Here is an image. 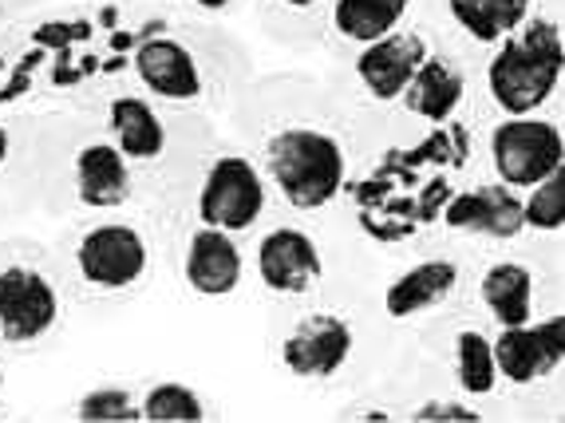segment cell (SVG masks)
<instances>
[{"instance_id": "obj_21", "label": "cell", "mask_w": 565, "mask_h": 423, "mask_svg": "<svg viewBox=\"0 0 565 423\" xmlns=\"http://www.w3.org/2000/svg\"><path fill=\"white\" fill-rule=\"evenodd\" d=\"M40 202V123L36 115H0V222L29 214Z\"/></svg>"}, {"instance_id": "obj_3", "label": "cell", "mask_w": 565, "mask_h": 423, "mask_svg": "<svg viewBox=\"0 0 565 423\" xmlns=\"http://www.w3.org/2000/svg\"><path fill=\"white\" fill-rule=\"evenodd\" d=\"M87 115L104 127L122 159L131 162L142 190V210L179 234L186 194L206 151L222 135V123L199 112L167 107L131 84L104 95Z\"/></svg>"}, {"instance_id": "obj_10", "label": "cell", "mask_w": 565, "mask_h": 423, "mask_svg": "<svg viewBox=\"0 0 565 423\" xmlns=\"http://www.w3.org/2000/svg\"><path fill=\"white\" fill-rule=\"evenodd\" d=\"M565 36L557 0L537 4L519 29L482 56V95L494 115H537L562 92Z\"/></svg>"}, {"instance_id": "obj_28", "label": "cell", "mask_w": 565, "mask_h": 423, "mask_svg": "<svg viewBox=\"0 0 565 423\" xmlns=\"http://www.w3.org/2000/svg\"><path fill=\"white\" fill-rule=\"evenodd\" d=\"M399 412H404V420L412 423H447V420H482L487 412H479V404H471V400H462V395H439V392H427L419 395V400H399Z\"/></svg>"}, {"instance_id": "obj_27", "label": "cell", "mask_w": 565, "mask_h": 423, "mask_svg": "<svg viewBox=\"0 0 565 423\" xmlns=\"http://www.w3.org/2000/svg\"><path fill=\"white\" fill-rule=\"evenodd\" d=\"M522 226L530 237H557L565 226V167L522 190Z\"/></svg>"}, {"instance_id": "obj_5", "label": "cell", "mask_w": 565, "mask_h": 423, "mask_svg": "<svg viewBox=\"0 0 565 423\" xmlns=\"http://www.w3.org/2000/svg\"><path fill=\"white\" fill-rule=\"evenodd\" d=\"M257 76L249 47L226 24L170 12L131 56V87L179 112L226 119L242 87Z\"/></svg>"}, {"instance_id": "obj_22", "label": "cell", "mask_w": 565, "mask_h": 423, "mask_svg": "<svg viewBox=\"0 0 565 423\" xmlns=\"http://www.w3.org/2000/svg\"><path fill=\"white\" fill-rule=\"evenodd\" d=\"M419 12V0H329L321 29V52L332 60L352 56L356 47L396 32Z\"/></svg>"}, {"instance_id": "obj_8", "label": "cell", "mask_w": 565, "mask_h": 423, "mask_svg": "<svg viewBox=\"0 0 565 423\" xmlns=\"http://www.w3.org/2000/svg\"><path fill=\"white\" fill-rule=\"evenodd\" d=\"M72 297L60 277L52 242L32 234L0 237V352L36 357L64 332Z\"/></svg>"}, {"instance_id": "obj_19", "label": "cell", "mask_w": 565, "mask_h": 423, "mask_svg": "<svg viewBox=\"0 0 565 423\" xmlns=\"http://www.w3.org/2000/svg\"><path fill=\"white\" fill-rule=\"evenodd\" d=\"M537 297H542V273L530 257L507 254L490 257L475 269L467 302L475 305L490 329H510V325H526L537 317Z\"/></svg>"}, {"instance_id": "obj_23", "label": "cell", "mask_w": 565, "mask_h": 423, "mask_svg": "<svg viewBox=\"0 0 565 423\" xmlns=\"http://www.w3.org/2000/svg\"><path fill=\"white\" fill-rule=\"evenodd\" d=\"M546 0H435V20L475 56L514 32Z\"/></svg>"}, {"instance_id": "obj_20", "label": "cell", "mask_w": 565, "mask_h": 423, "mask_svg": "<svg viewBox=\"0 0 565 423\" xmlns=\"http://www.w3.org/2000/svg\"><path fill=\"white\" fill-rule=\"evenodd\" d=\"M439 226L455 237H471V242H519L526 237L522 194L502 187L499 179L471 182V187L447 194L444 210H439Z\"/></svg>"}, {"instance_id": "obj_13", "label": "cell", "mask_w": 565, "mask_h": 423, "mask_svg": "<svg viewBox=\"0 0 565 423\" xmlns=\"http://www.w3.org/2000/svg\"><path fill=\"white\" fill-rule=\"evenodd\" d=\"M424 345L427 364L439 372L444 384L455 388V395L482 404V400H499L502 380L494 368V345H490V325L482 317H471V302L462 297L451 309L435 313L415 329Z\"/></svg>"}, {"instance_id": "obj_7", "label": "cell", "mask_w": 565, "mask_h": 423, "mask_svg": "<svg viewBox=\"0 0 565 423\" xmlns=\"http://www.w3.org/2000/svg\"><path fill=\"white\" fill-rule=\"evenodd\" d=\"M281 372L305 392H340L372 357V317L364 305L317 297L281 325L274 340Z\"/></svg>"}, {"instance_id": "obj_29", "label": "cell", "mask_w": 565, "mask_h": 423, "mask_svg": "<svg viewBox=\"0 0 565 423\" xmlns=\"http://www.w3.org/2000/svg\"><path fill=\"white\" fill-rule=\"evenodd\" d=\"M182 17L210 20V24H226V20L249 12V0H170Z\"/></svg>"}, {"instance_id": "obj_2", "label": "cell", "mask_w": 565, "mask_h": 423, "mask_svg": "<svg viewBox=\"0 0 565 423\" xmlns=\"http://www.w3.org/2000/svg\"><path fill=\"white\" fill-rule=\"evenodd\" d=\"M222 127L257 159L277 210L309 222L340 207L356 170L376 151V131L312 72L254 76Z\"/></svg>"}, {"instance_id": "obj_18", "label": "cell", "mask_w": 565, "mask_h": 423, "mask_svg": "<svg viewBox=\"0 0 565 423\" xmlns=\"http://www.w3.org/2000/svg\"><path fill=\"white\" fill-rule=\"evenodd\" d=\"M170 257L179 265L182 289L199 302L234 297L245 282V269H249V254H245L242 237L214 226H199V222H186L174 234Z\"/></svg>"}, {"instance_id": "obj_1", "label": "cell", "mask_w": 565, "mask_h": 423, "mask_svg": "<svg viewBox=\"0 0 565 423\" xmlns=\"http://www.w3.org/2000/svg\"><path fill=\"white\" fill-rule=\"evenodd\" d=\"M170 0H44L0 29V115L92 112L131 84V56Z\"/></svg>"}, {"instance_id": "obj_30", "label": "cell", "mask_w": 565, "mask_h": 423, "mask_svg": "<svg viewBox=\"0 0 565 423\" xmlns=\"http://www.w3.org/2000/svg\"><path fill=\"white\" fill-rule=\"evenodd\" d=\"M40 4H44V0H0V29L20 17H29V12L40 9Z\"/></svg>"}, {"instance_id": "obj_31", "label": "cell", "mask_w": 565, "mask_h": 423, "mask_svg": "<svg viewBox=\"0 0 565 423\" xmlns=\"http://www.w3.org/2000/svg\"><path fill=\"white\" fill-rule=\"evenodd\" d=\"M4 388H9V357L0 352V404H4Z\"/></svg>"}, {"instance_id": "obj_9", "label": "cell", "mask_w": 565, "mask_h": 423, "mask_svg": "<svg viewBox=\"0 0 565 423\" xmlns=\"http://www.w3.org/2000/svg\"><path fill=\"white\" fill-rule=\"evenodd\" d=\"M444 32L447 29L435 20V12H427L419 4V12L412 20H404L396 32L356 47L352 56L332 60L321 76L380 135V127H387L392 112L404 99L407 84L415 80L419 64L431 56V47L444 40Z\"/></svg>"}, {"instance_id": "obj_14", "label": "cell", "mask_w": 565, "mask_h": 423, "mask_svg": "<svg viewBox=\"0 0 565 423\" xmlns=\"http://www.w3.org/2000/svg\"><path fill=\"white\" fill-rule=\"evenodd\" d=\"M475 269L479 265H471L462 250H435L427 257H415L380 285V320L392 329H419L435 313L467 297Z\"/></svg>"}, {"instance_id": "obj_11", "label": "cell", "mask_w": 565, "mask_h": 423, "mask_svg": "<svg viewBox=\"0 0 565 423\" xmlns=\"http://www.w3.org/2000/svg\"><path fill=\"white\" fill-rule=\"evenodd\" d=\"M274 214H281V210H277L269 179L262 175L254 155L222 127L217 142L206 151L199 175H194L182 226L199 222V226L226 230L234 237H254Z\"/></svg>"}, {"instance_id": "obj_25", "label": "cell", "mask_w": 565, "mask_h": 423, "mask_svg": "<svg viewBox=\"0 0 565 423\" xmlns=\"http://www.w3.org/2000/svg\"><path fill=\"white\" fill-rule=\"evenodd\" d=\"M210 404L206 395L186 380L151 377L139 380V420L151 423H174V420H206Z\"/></svg>"}, {"instance_id": "obj_12", "label": "cell", "mask_w": 565, "mask_h": 423, "mask_svg": "<svg viewBox=\"0 0 565 423\" xmlns=\"http://www.w3.org/2000/svg\"><path fill=\"white\" fill-rule=\"evenodd\" d=\"M249 269L257 293L274 305H305L324 297L329 285V237L309 218L277 214L254 234Z\"/></svg>"}, {"instance_id": "obj_16", "label": "cell", "mask_w": 565, "mask_h": 423, "mask_svg": "<svg viewBox=\"0 0 565 423\" xmlns=\"http://www.w3.org/2000/svg\"><path fill=\"white\" fill-rule=\"evenodd\" d=\"M471 80H475V52L462 47L455 36H447L431 47V56L419 64L415 80L407 84L404 99L392 112L387 127L396 119L412 123V131H439V127H451L455 115L462 112L467 95H471Z\"/></svg>"}, {"instance_id": "obj_6", "label": "cell", "mask_w": 565, "mask_h": 423, "mask_svg": "<svg viewBox=\"0 0 565 423\" xmlns=\"http://www.w3.org/2000/svg\"><path fill=\"white\" fill-rule=\"evenodd\" d=\"M40 123V202L56 222L115 210H142L131 162L87 112L36 115Z\"/></svg>"}, {"instance_id": "obj_26", "label": "cell", "mask_w": 565, "mask_h": 423, "mask_svg": "<svg viewBox=\"0 0 565 423\" xmlns=\"http://www.w3.org/2000/svg\"><path fill=\"white\" fill-rule=\"evenodd\" d=\"M67 415L79 423L139 420V380H99L84 395H76V404L67 408Z\"/></svg>"}, {"instance_id": "obj_4", "label": "cell", "mask_w": 565, "mask_h": 423, "mask_svg": "<svg viewBox=\"0 0 565 423\" xmlns=\"http://www.w3.org/2000/svg\"><path fill=\"white\" fill-rule=\"evenodd\" d=\"M174 230L147 210L72 218L52 237L72 309H122L147 297L170 262Z\"/></svg>"}, {"instance_id": "obj_17", "label": "cell", "mask_w": 565, "mask_h": 423, "mask_svg": "<svg viewBox=\"0 0 565 423\" xmlns=\"http://www.w3.org/2000/svg\"><path fill=\"white\" fill-rule=\"evenodd\" d=\"M494 368L510 395H537L554 384L565 360V317L562 309L537 313L526 325L490 329Z\"/></svg>"}, {"instance_id": "obj_15", "label": "cell", "mask_w": 565, "mask_h": 423, "mask_svg": "<svg viewBox=\"0 0 565 423\" xmlns=\"http://www.w3.org/2000/svg\"><path fill=\"white\" fill-rule=\"evenodd\" d=\"M494 179L510 190H530L565 167V135L554 115H499L487 131Z\"/></svg>"}, {"instance_id": "obj_24", "label": "cell", "mask_w": 565, "mask_h": 423, "mask_svg": "<svg viewBox=\"0 0 565 423\" xmlns=\"http://www.w3.org/2000/svg\"><path fill=\"white\" fill-rule=\"evenodd\" d=\"M324 12H329V0H249L257 32L292 56L321 52Z\"/></svg>"}]
</instances>
